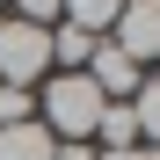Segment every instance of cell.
<instances>
[{
    "label": "cell",
    "instance_id": "obj_1",
    "mask_svg": "<svg viewBox=\"0 0 160 160\" xmlns=\"http://www.w3.org/2000/svg\"><path fill=\"white\" fill-rule=\"evenodd\" d=\"M37 124L51 131V138H95V124H102V88H95L88 73H44Z\"/></svg>",
    "mask_w": 160,
    "mask_h": 160
},
{
    "label": "cell",
    "instance_id": "obj_2",
    "mask_svg": "<svg viewBox=\"0 0 160 160\" xmlns=\"http://www.w3.org/2000/svg\"><path fill=\"white\" fill-rule=\"evenodd\" d=\"M51 73V29L0 15V88H29Z\"/></svg>",
    "mask_w": 160,
    "mask_h": 160
},
{
    "label": "cell",
    "instance_id": "obj_3",
    "mask_svg": "<svg viewBox=\"0 0 160 160\" xmlns=\"http://www.w3.org/2000/svg\"><path fill=\"white\" fill-rule=\"evenodd\" d=\"M109 44L124 51L131 66L160 58V0H124V8H117V22H109Z\"/></svg>",
    "mask_w": 160,
    "mask_h": 160
},
{
    "label": "cell",
    "instance_id": "obj_4",
    "mask_svg": "<svg viewBox=\"0 0 160 160\" xmlns=\"http://www.w3.org/2000/svg\"><path fill=\"white\" fill-rule=\"evenodd\" d=\"M80 73H88L95 88H102V102H131V95H138V66H131V58H124V51H117L109 37L95 44V58L80 66Z\"/></svg>",
    "mask_w": 160,
    "mask_h": 160
},
{
    "label": "cell",
    "instance_id": "obj_5",
    "mask_svg": "<svg viewBox=\"0 0 160 160\" xmlns=\"http://www.w3.org/2000/svg\"><path fill=\"white\" fill-rule=\"evenodd\" d=\"M95 44L102 37H88L80 22H51V73H80V66L95 58Z\"/></svg>",
    "mask_w": 160,
    "mask_h": 160
},
{
    "label": "cell",
    "instance_id": "obj_6",
    "mask_svg": "<svg viewBox=\"0 0 160 160\" xmlns=\"http://www.w3.org/2000/svg\"><path fill=\"white\" fill-rule=\"evenodd\" d=\"M51 153H58V138H51V131H44L37 117L0 131V160H51Z\"/></svg>",
    "mask_w": 160,
    "mask_h": 160
},
{
    "label": "cell",
    "instance_id": "obj_7",
    "mask_svg": "<svg viewBox=\"0 0 160 160\" xmlns=\"http://www.w3.org/2000/svg\"><path fill=\"white\" fill-rule=\"evenodd\" d=\"M95 138H102V153H124V146H138V117H131V102H102V124H95Z\"/></svg>",
    "mask_w": 160,
    "mask_h": 160
},
{
    "label": "cell",
    "instance_id": "obj_8",
    "mask_svg": "<svg viewBox=\"0 0 160 160\" xmlns=\"http://www.w3.org/2000/svg\"><path fill=\"white\" fill-rule=\"evenodd\" d=\"M131 117H138V146H160V73H153V80H138Z\"/></svg>",
    "mask_w": 160,
    "mask_h": 160
},
{
    "label": "cell",
    "instance_id": "obj_9",
    "mask_svg": "<svg viewBox=\"0 0 160 160\" xmlns=\"http://www.w3.org/2000/svg\"><path fill=\"white\" fill-rule=\"evenodd\" d=\"M124 0H66V22H80L88 37H109V22H117Z\"/></svg>",
    "mask_w": 160,
    "mask_h": 160
},
{
    "label": "cell",
    "instance_id": "obj_10",
    "mask_svg": "<svg viewBox=\"0 0 160 160\" xmlns=\"http://www.w3.org/2000/svg\"><path fill=\"white\" fill-rule=\"evenodd\" d=\"M37 117V95L29 88H0V131H8V124H29Z\"/></svg>",
    "mask_w": 160,
    "mask_h": 160
},
{
    "label": "cell",
    "instance_id": "obj_11",
    "mask_svg": "<svg viewBox=\"0 0 160 160\" xmlns=\"http://www.w3.org/2000/svg\"><path fill=\"white\" fill-rule=\"evenodd\" d=\"M15 22H37V29H51V22H66V0H15Z\"/></svg>",
    "mask_w": 160,
    "mask_h": 160
},
{
    "label": "cell",
    "instance_id": "obj_12",
    "mask_svg": "<svg viewBox=\"0 0 160 160\" xmlns=\"http://www.w3.org/2000/svg\"><path fill=\"white\" fill-rule=\"evenodd\" d=\"M51 160H95V146H88V138H58V153H51Z\"/></svg>",
    "mask_w": 160,
    "mask_h": 160
},
{
    "label": "cell",
    "instance_id": "obj_13",
    "mask_svg": "<svg viewBox=\"0 0 160 160\" xmlns=\"http://www.w3.org/2000/svg\"><path fill=\"white\" fill-rule=\"evenodd\" d=\"M95 160H146V146H124V153H95Z\"/></svg>",
    "mask_w": 160,
    "mask_h": 160
},
{
    "label": "cell",
    "instance_id": "obj_14",
    "mask_svg": "<svg viewBox=\"0 0 160 160\" xmlns=\"http://www.w3.org/2000/svg\"><path fill=\"white\" fill-rule=\"evenodd\" d=\"M0 8H8V0H0Z\"/></svg>",
    "mask_w": 160,
    "mask_h": 160
}]
</instances>
